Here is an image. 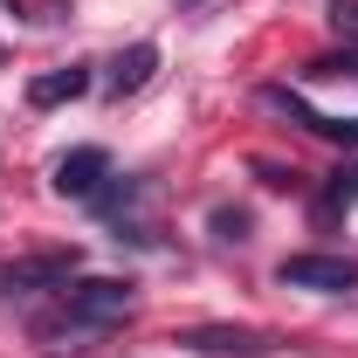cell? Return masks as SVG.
<instances>
[{"label":"cell","mask_w":358,"mask_h":358,"mask_svg":"<svg viewBox=\"0 0 358 358\" xmlns=\"http://www.w3.org/2000/svg\"><path fill=\"white\" fill-rule=\"evenodd\" d=\"M358 207V166H338L331 186H324V200H317V221H338V214H352Z\"/></svg>","instance_id":"9c48e42d"},{"label":"cell","mask_w":358,"mask_h":358,"mask_svg":"<svg viewBox=\"0 0 358 358\" xmlns=\"http://www.w3.org/2000/svg\"><path fill=\"white\" fill-rule=\"evenodd\" d=\"M83 90H90V69H83V62H69V69L35 76V83H28V103H35V110H55V103H76Z\"/></svg>","instance_id":"52a82bcc"},{"label":"cell","mask_w":358,"mask_h":358,"mask_svg":"<svg viewBox=\"0 0 358 358\" xmlns=\"http://www.w3.org/2000/svg\"><path fill=\"white\" fill-rule=\"evenodd\" d=\"M179 7H200V0H179Z\"/></svg>","instance_id":"7c38bea8"},{"label":"cell","mask_w":358,"mask_h":358,"mask_svg":"<svg viewBox=\"0 0 358 358\" xmlns=\"http://www.w3.org/2000/svg\"><path fill=\"white\" fill-rule=\"evenodd\" d=\"M83 268L76 248H42V255H21V262H0V296H35V289H62L69 275Z\"/></svg>","instance_id":"7a4b0ae2"},{"label":"cell","mask_w":358,"mask_h":358,"mask_svg":"<svg viewBox=\"0 0 358 358\" xmlns=\"http://www.w3.org/2000/svg\"><path fill=\"white\" fill-rule=\"evenodd\" d=\"M55 310L90 324V331H110V324H124V317L138 310V289L124 275H69L62 296H55Z\"/></svg>","instance_id":"6da1fadb"},{"label":"cell","mask_w":358,"mask_h":358,"mask_svg":"<svg viewBox=\"0 0 358 358\" xmlns=\"http://www.w3.org/2000/svg\"><path fill=\"white\" fill-rule=\"evenodd\" d=\"M179 345H193V352H207V358H262L268 352L262 331H234V324H200V331H186Z\"/></svg>","instance_id":"8992f818"},{"label":"cell","mask_w":358,"mask_h":358,"mask_svg":"<svg viewBox=\"0 0 358 358\" xmlns=\"http://www.w3.org/2000/svg\"><path fill=\"white\" fill-rule=\"evenodd\" d=\"M103 179H110V152H103V145H76V152L55 159V179H48V186H55L62 200H96Z\"/></svg>","instance_id":"277c9868"},{"label":"cell","mask_w":358,"mask_h":358,"mask_svg":"<svg viewBox=\"0 0 358 358\" xmlns=\"http://www.w3.org/2000/svg\"><path fill=\"white\" fill-rule=\"evenodd\" d=\"M262 103H275V110H289V117H296V124H303V131H317V138H331V145H358V117H324V110H310V103H303V96H296V90H262Z\"/></svg>","instance_id":"5b68a950"},{"label":"cell","mask_w":358,"mask_h":358,"mask_svg":"<svg viewBox=\"0 0 358 358\" xmlns=\"http://www.w3.org/2000/svg\"><path fill=\"white\" fill-rule=\"evenodd\" d=\"M207 227H214V241H248V214L241 207H214Z\"/></svg>","instance_id":"30bf717a"},{"label":"cell","mask_w":358,"mask_h":358,"mask_svg":"<svg viewBox=\"0 0 358 358\" xmlns=\"http://www.w3.org/2000/svg\"><path fill=\"white\" fill-rule=\"evenodd\" d=\"M331 28H338V35H352V42H358V0H338V7H331Z\"/></svg>","instance_id":"8fae6325"},{"label":"cell","mask_w":358,"mask_h":358,"mask_svg":"<svg viewBox=\"0 0 358 358\" xmlns=\"http://www.w3.org/2000/svg\"><path fill=\"white\" fill-rule=\"evenodd\" d=\"M289 289H317V296H345L358 289V255H289L275 268Z\"/></svg>","instance_id":"3957f363"},{"label":"cell","mask_w":358,"mask_h":358,"mask_svg":"<svg viewBox=\"0 0 358 358\" xmlns=\"http://www.w3.org/2000/svg\"><path fill=\"white\" fill-rule=\"evenodd\" d=\"M152 69H159V48H152V42H131L117 62H110V90H117V96H131V90L152 83Z\"/></svg>","instance_id":"ba28073f"}]
</instances>
